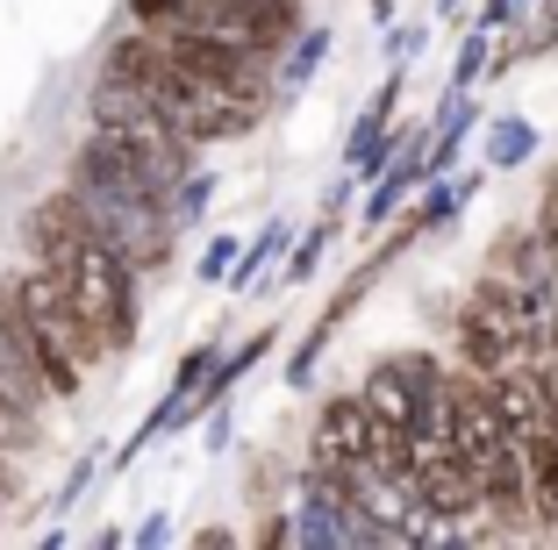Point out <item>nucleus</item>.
I'll use <instances>...</instances> for the list:
<instances>
[{
  "label": "nucleus",
  "instance_id": "nucleus-11",
  "mask_svg": "<svg viewBox=\"0 0 558 550\" xmlns=\"http://www.w3.org/2000/svg\"><path fill=\"white\" fill-rule=\"evenodd\" d=\"M329 236H337V215H329V222H315L308 236H294V243H287V258H279V279H287V286L315 279V272H323V250H329Z\"/></svg>",
  "mask_w": 558,
  "mask_h": 550
},
{
  "label": "nucleus",
  "instance_id": "nucleus-6",
  "mask_svg": "<svg viewBox=\"0 0 558 550\" xmlns=\"http://www.w3.org/2000/svg\"><path fill=\"white\" fill-rule=\"evenodd\" d=\"M329 50H337V29H323V22H308V29L294 36V44L272 58V94L279 100H294V94H308V80L329 65Z\"/></svg>",
  "mask_w": 558,
  "mask_h": 550
},
{
  "label": "nucleus",
  "instance_id": "nucleus-1",
  "mask_svg": "<svg viewBox=\"0 0 558 550\" xmlns=\"http://www.w3.org/2000/svg\"><path fill=\"white\" fill-rule=\"evenodd\" d=\"M22 236H29L36 265H50V272L65 279V293L80 301L86 322H94V337L108 343V351H130L136 343V308H144V293H136L144 272L86 222V208L72 200V186H58L50 200H36L29 222H22Z\"/></svg>",
  "mask_w": 558,
  "mask_h": 550
},
{
  "label": "nucleus",
  "instance_id": "nucleus-12",
  "mask_svg": "<svg viewBox=\"0 0 558 550\" xmlns=\"http://www.w3.org/2000/svg\"><path fill=\"white\" fill-rule=\"evenodd\" d=\"M208 200H215V172H208V164H194V172L165 194V215H172V229H194L201 215H208Z\"/></svg>",
  "mask_w": 558,
  "mask_h": 550
},
{
  "label": "nucleus",
  "instance_id": "nucleus-10",
  "mask_svg": "<svg viewBox=\"0 0 558 550\" xmlns=\"http://www.w3.org/2000/svg\"><path fill=\"white\" fill-rule=\"evenodd\" d=\"M487 72H494V29L473 22V29L459 36V50H451V80H444V94H473Z\"/></svg>",
  "mask_w": 558,
  "mask_h": 550
},
{
  "label": "nucleus",
  "instance_id": "nucleus-19",
  "mask_svg": "<svg viewBox=\"0 0 558 550\" xmlns=\"http://www.w3.org/2000/svg\"><path fill=\"white\" fill-rule=\"evenodd\" d=\"M130 543H144V550L172 543V515H165V508H158V515H144V522H136V529H130Z\"/></svg>",
  "mask_w": 558,
  "mask_h": 550
},
{
  "label": "nucleus",
  "instance_id": "nucleus-18",
  "mask_svg": "<svg viewBox=\"0 0 558 550\" xmlns=\"http://www.w3.org/2000/svg\"><path fill=\"white\" fill-rule=\"evenodd\" d=\"M523 8H530V0H480V15H473V22H480V29H494V36H501L515 15H523Z\"/></svg>",
  "mask_w": 558,
  "mask_h": 550
},
{
  "label": "nucleus",
  "instance_id": "nucleus-16",
  "mask_svg": "<svg viewBox=\"0 0 558 550\" xmlns=\"http://www.w3.org/2000/svg\"><path fill=\"white\" fill-rule=\"evenodd\" d=\"M401 200H409V194H401L395 179H373V194H365V215H359V229H379V222H387V215L401 208Z\"/></svg>",
  "mask_w": 558,
  "mask_h": 550
},
{
  "label": "nucleus",
  "instance_id": "nucleus-5",
  "mask_svg": "<svg viewBox=\"0 0 558 550\" xmlns=\"http://www.w3.org/2000/svg\"><path fill=\"white\" fill-rule=\"evenodd\" d=\"M523 479H530V529L558 543V429L523 437Z\"/></svg>",
  "mask_w": 558,
  "mask_h": 550
},
{
  "label": "nucleus",
  "instance_id": "nucleus-3",
  "mask_svg": "<svg viewBox=\"0 0 558 550\" xmlns=\"http://www.w3.org/2000/svg\"><path fill=\"white\" fill-rule=\"evenodd\" d=\"M0 401H15L22 415H36V421L58 407V393H50L44 365H36L29 329L15 322V308H8V301H0Z\"/></svg>",
  "mask_w": 558,
  "mask_h": 550
},
{
  "label": "nucleus",
  "instance_id": "nucleus-17",
  "mask_svg": "<svg viewBox=\"0 0 558 550\" xmlns=\"http://www.w3.org/2000/svg\"><path fill=\"white\" fill-rule=\"evenodd\" d=\"M236 250H244L236 236H215L208 250H201V279H208V286H222V279H230V265H236Z\"/></svg>",
  "mask_w": 558,
  "mask_h": 550
},
{
  "label": "nucleus",
  "instance_id": "nucleus-9",
  "mask_svg": "<svg viewBox=\"0 0 558 550\" xmlns=\"http://www.w3.org/2000/svg\"><path fill=\"white\" fill-rule=\"evenodd\" d=\"M287 243H294V229H287V222H265L258 236L236 250V265H230V279H222V286H230V293H258V286H265V272L287 258Z\"/></svg>",
  "mask_w": 558,
  "mask_h": 550
},
{
  "label": "nucleus",
  "instance_id": "nucleus-14",
  "mask_svg": "<svg viewBox=\"0 0 558 550\" xmlns=\"http://www.w3.org/2000/svg\"><path fill=\"white\" fill-rule=\"evenodd\" d=\"M86 486H94V451H80V457H72V472L58 479V493H50V515H65V508L86 493Z\"/></svg>",
  "mask_w": 558,
  "mask_h": 550
},
{
  "label": "nucleus",
  "instance_id": "nucleus-22",
  "mask_svg": "<svg viewBox=\"0 0 558 550\" xmlns=\"http://www.w3.org/2000/svg\"><path fill=\"white\" fill-rule=\"evenodd\" d=\"M373 22L387 29V22H395V0H373Z\"/></svg>",
  "mask_w": 558,
  "mask_h": 550
},
{
  "label": "nucleus",
  "instance_id": "nucleus-7",
  "mask_svg": "<svg viewBox=\"0 0 558 550\" xmlns=\"http://www.w3.org/2000/svg\"><path fill=\"white\" fill-rule=\"evenodd\" d=\"M480 158L494 164V172H515V164H530L544 150V136H537V122H530V114H487V122H480Z\"/></svg>",
  "mask_w": 558,
  "mask_h": 550
},
{
  "label": "nucleus",
  "instance_id": "nucleus-4",
  "mask_svg": "<svg viewBox=\"0 0 558 550\" xmlns=\"http://www.w3.org/2000/svg\"><path fill=\"white\" fill-rule=\"evenodd\" d=\"M365 429H373V407H365V393H329V401L315 407L308 457H337V465H359V457H365Z\"/></svg>",
  "mask_w": 558,
  "mask_h": 550
},
{
  "label": "nucleus",
  "instance_id": "nucleus-15",
  "mask_svg": "<svg viewBox=\"0 0 558 550\" xmlns=\"http://www.w3.org/2000/svg\"><path fill=\"white\" fill-rule=\"evenodd\" d=\"M423 44H429V22H387V58L395 65H409Z\"/></svg>",
  "mask_w": 558,
  "mask_h": 550
},
{
  "label": "nucleus",
  "instance_id": "nucleus-8",
  "mask_svg": "<svg viewBox=\"0 0 558 550\" xmlns=\"http://www.w3.org/2000/svg\"><path fill=\"white\" fill-rule=\"evenodd\" d=\"M473 194H480V179H451V172H437V179H423L415 186V222H423V236H437V229H451L465 208H473Z\"/></svg>",
  "mask_w": 558,
  "mask_h": 550
},
{
  "label": "nucleus",
  "instance_id": "nucleus-2",
  "mask_svg": "<svg viewBox=\"0 0 558 550\" xmlns=\"http://www.w3.org/2000/svg\"><path fill=\"white\" fill-rule=\"evenodd\" d=\"M8 308H15V322L29 329L36 365H44L50 393H58V401H72V393L86 387V372H100L108 343L94 337V322H86L80 301L65 293V279L50 272V265H29V272L8 286Z\"/></svg>",
  "mask_w": 558,
  "mask_h": 550
},
{
  "label": "nucleus",
  "instance_id": "nucleus-21",
  "mask_svg": "<svg viewBox=\"0 0 558 550\" xmlns=\"http://www.w3.org/2000/svg\"><path fill=\"white\" fill-rule=\"evenodd\" d=\"M230 543H236V536L222 529V522H208V529H194V550H230Z\"/></svg>",
  "mask_w": 558,
  "mask_h": 550
},
{
  "label": "nucleus",
  "instance_id": "nucleus-13",
  "mask_svg": "<svg viewBox=\"0 0 558 550\" xmlns=\"http://www.w3.org/2000/svg\"><path fill=\"white\" fill-rule=\"evenodd\" d=\"M186 8H194V0H130V22L136 29H180Z\"/></svg>",
  "mask_w": 558,
  "mask_h": 550
},
{
  "label": "nucleus",
  "instance_id": "nucleus-20",
  "mask_svg": "<svg viewBox=\"0 0 558 550\" xmlns=\"http://www.w3.org/2000/svg\"><path fill=\"white\" fill-rule=\"evenodd\" d=\"M530 222H537L544 236H558V172L544 179V200H537V215H530Z\"/></svg>",
  "mask_w": 558,
  "mask_h": 550
}]
</instances>
